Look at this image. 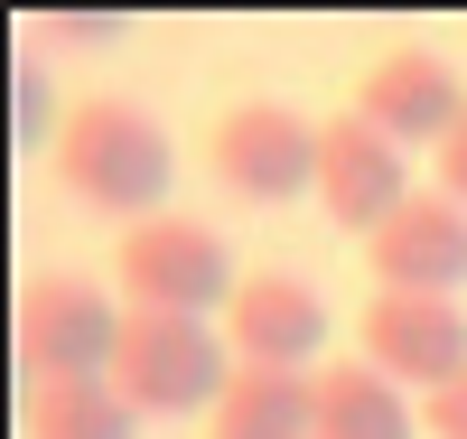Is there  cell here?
<instances>
[{
	"mask_svg": "<svg viewBox=\"0 0 467 439\" xmlns=\"http://www.w3.org/2000/svg\"><path fill=\"white\" fill-rule=\"evenodd\" d=\"M169 169H178L169 131L150 122L131 94H94V103H75L66 122H57V187L75 196V206H94V215H122V225L169 215L160 206Z\"/></svg>",
	"mask_w": 467,
	"mask_h": 439,
	"instance_id": "1",
	"label": "cell"
},
{
	"mask_svg": "<svg viewBox=\"0 0 467 439\" xmlns=\"http://www.w3.org/2000/svg\"><path fill=\"white\" fill-rule=\"evenodd\" d=\"M112 281H122V308H160V318H215L234 308V253L206 215H150V225H122L112 244Z\"/></svg>",
	"mask_w": 467,
	"mask_h": 439,
	"instance_id": "2",
	"label": "cell"
},
{
	"mask_svg": "<svg viewBox=\"0 0 467 439\" xmlns=\"http://www.w3.org/2000/svg\"><path fill=\"white\" fill-rule=\"evenodd\" d=\"M244 374L215 318H160L131 308L122 318V355H112V383H122L131 412H215L224 383Z\"/></svg>",
	"mask_w": 467,
	"mask_h": 439,
	"instance_id": "3",
	"label": "cell"
},
{
	"mask_svg": "<svg viewBox=\"0 0 467 439\" xmlns=\"http://www.w3.org/2000/svg\"><path fill=\"white\" fill-rule=\"evenodd\" d=\"M122 299H103L85 271H37L19 290V318H10V346H19V374L28 383H94L112 374L122 355Z\"/></svg>",
	"mask_w": 467,
	"mask_h": 439,
	"instance_id": "4",
	"label": "cell"
},
{
	"mask_svg": "<svg viewBox=\"0 0 467 439\" xmlns=\"http://www.w3.org/2000/svg\"><path fill=\"white\" fill-rule=\"evenodd\" d=\"M206 169L244 206H290V196L318 187V122L290 103H234L206 141Z\"/></svg>",
	"mask_w": 467,
	"mask_h": 439,
	"instance_id": "5",
	"label": "cell"
},
{
	"mask_svg": "<svg viewBox=\"0 0 467 439\" xmlns=\"http://www.w3.org/2000/svg\"><path fill=\"white\" fill-rule=\"evenodd\" d=\"M365 271H374V290L458 299V281H467V206L440 196V187H411L402 206L365 234Z\"/></svg>",
	"mask_w": 467,
	"mask_h": 439,
	"instance_id": "6",
	"label": "cell"
},
{
	"mask_svg": "<svg viewBox=\"0 0 467 439\" xmlns=\"http://www.w3.org/2000/svg\"><path fill=\"white\" fill-rule=\"evenodd\" d=\"M356 346L374 374H393L402 392H440L467 374V308L458 299H411V290H374L356 318Z\"/></svg>",
	"mask_w": 467,
	"mask_h": 439,
	"instance_id": "7",
	"label": "cell"
},
{
	"mask_svg": "<svg viewBox=\"0 0 467 439\" xmlns=\"http://www.w3.org/2000/svg\"><path fill=\"white\" fill-rule=\"evenodd\" d=\"M308 196L327 206V225L374 234L411 196V150L393 131H374L365 112H337V122H318V187H308Z\"/></svg>",
	"mask_w": 467,
	"mask_h": 439,
	"instance_id": "8",
	"label": "cell"
},
{
	"mask_svg": "<svg viewBox=\"0 0 467 439\" xmlns=\"http://www.w3.org/2000/svg\"><path fill=\"white\" fill-rule=\"evenodd\" d=\"M224 346H234V365H262V374H318L327 365V299L299 271H253L224 308Z\"/></svg>",
	"mask_w": 467,
	"mask_h": 439,
	"instance_id": "9",
	"label": "cell"
},
{
	"mask_svg": "<svg viewBox=\"0 0 467 439\" xmlns=\"http://www.w3.org/2000/svg\"><path fill=\"white\" fill-rule=\"evenodd\" d=\"M356 112H365L374 131H393L402 150H420V141L440 150V141L458 131V112H467V85H458V66H449L440 47H393V57L365 66Z\"/></svg>",
	"mask_w": 467,
	"mask_h": 439,
	"instance_id": "10",
	"label": "cell"
},
{
	"mask_svg": "<svg viewBox=\"0 0 467 439\" xmlns=\"http://www.w3.org/2000/svg\"><path fill=\"white\" fill-rule=\"evenodd\" d=\"M318 439H420V402L374 374L365 355H327L318 365Z\"/></svg>",
	"mask_w": 467,
	"mask_h": 439,
	"instance_id": "11",
	"label": "cell"
},
{
	"mask_svg": "<svg viewBox=\"0 0 467 439\" xmlns=\"http://www.w3.org/2000/svg\"><path fill=\"white\" fill-rule=\"evenodd\" d=\"M206 439H318V374H262L244 365L206 412Z\"/></svg>",
	"mask_w": 467,
	"mask_h": 439,
	"instance_id": "12",
	"label": "cell"
},
{
	"mask_svg": "<svg viewBox=\"0 0 467 439\" xmlns=\"http://www.w3.org/2000/svg\"><path fill=\"white\" fill-rule=\"evenodd\" d=\"M28 439H140V412L122 402V383H28Z\"/></svg>",
	"mask_w": 467,
	"mask_h": 439,
	"instance_id": "13",
	"label": "cell"
},
{
	"mask_svg": "<svg viewBox=\"0 0 467 439\" xmlns=\"http://www.w3.org/2000/svg\"><path fill=\"white\" fill-rule=\"evenodd\" d=\"M19 37L28 47H112V37H122V10H28Z\"/></svg>",
	"mask_w": 467,
	"mask_h": 439,
	"instance_id": "14",
	"label": "cell"
},
{
	"mask_svg": "<svg viewBox=\"0 0 467 439\" xmlns=\"http://www.w3.org/2000/svg\"><path fill=\"white\" fill-rule=\"evenodd\" d=\"M10 122H19V141L47 131V66H37L28 47H19V66H10Z\"/></svg>",
	"mask_w": 467,
	"mask_h": 439,
	"instance_id": "15",
	"label": "cell"
},
{
	"mask_svg": "<svg viewBox=\"0 0 467 439\" xmlns=\"http://www.w3.org/2000/svg\"><path fill=\"white\" fill-rule=\"evenodd\" d=\"M420 439H467V374L440 383V392H420Z\"/></svg>",
	"mask_w": 467,
	"mask_h": 439,
	"instance_id": "16",
	"label": "cell"
},
{
	"mask_svg": "<svg viewBox=\"0 0 467 439\" xmlns=\"http://www.w3.org/2000/svg\"><path fill=\"white\" fill-rule=\"evenodd\" d=\"M431 169H440V196H458V206H467V112H458V131L431 150Z\"/></svg>",
	"mask_w": 467,
	"mask_h": 439,
	"instance_id": "17",
	"label": "cell"
}]
</instances>
